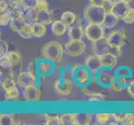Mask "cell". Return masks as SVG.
Wrapping results in <instances>:
<instances>
[{
    "instance_id": "1",
    "label": "cell",
    "mask_w": 134,
    "mask_h": 125,
    "mask_svg": "<svg viewBox=\"0 0 134 125\" xmlns=\"http://www.w3.org/2000/svg\"><path fill=\"white\" fill-rule=\"evenodd\" d=\"M63 46L57 41H51L46 44L41 50V54L43 58L48 59L53 63L61 61L63 55Z\"/></svg>"
},
{
    "instance_id": "2",
    "label": "cell",
    "mask_w": 134,
    "mask_h": 125,
    "mask_svg": "<svg viewBox=\"0 0 134 125\" xmlns=\"http://www.w3.org/2000/svg\"><path fill=\"white\" fill-rule=\"evenodd\" d=\"M83 14L86 21L88 24H102L103 22L106 13L103 7L89 4L84 8Z\"/></svg>"
},
{
    "instance_id": "3",
    "label": "cell",
    "mask_w": 134,
    "mask_h": 125,
    "mask_svg": "<svg viewBox=\"0 0 134 125\" xmlns=\"http://www.w3.org/2000/svg\"><path fill=\"white\" fill-rule=\"evenodd\" d=\"M92 73L88 68L82 65H75L74 82L81 88L87 87L92 81Z\"/></svg>"
},
{
    "instance_id": "4",
    "label": "cell",
    "mask_w": 134,
    "mask_h": 125,
    "mask_svg": "<svg viewBox=\"0 0 134 125\" xmlns=\"http://www.w3.org/2000/svg\"><path fill=\"white\" fill-rule=\"evenodd\" d=\"M95 76L97 83L107 89L116 82V74L114 69L103 68L97 74H95Z\"/></svg>"
},
{
    "instance_id": "5",
    "label": "cell",
    "mask_w": 134,
    "mask_h": 125,
    "mask_svg": "<svg viewBox=\"0 0 134 125\" xmlns=\"http://www.w3.org/2000/svg\"><path fill=\"white\" fill-rule=\"evenodd\" d=\"M84 34L90 42L94 43L97 40L105 37V28L103 24H88L85 28Z\"/></svg>"
},
{
    "instance_id": "6",
    "label": "cell",
    "mask_w": 134,
    "mask_h": 125,
    "mask_svg": "<svg viewBox=\"0 0 134 125\" xmlns=\"http://www.w3.org/2000/svg\"><path fill=\"white\" fill-rule=\"evenodd\" d=\"M0 64L3 69H10L13 66L19 65L22 63V54L18 50L8 51L3 58H0Z\"/></svg>"
},
{
    "instance_id": "7",
    "label": "cell",
    "mask_w": 134,
    "mask_h": 125,
    "mask_svg": "<svg viewBox=\"0 0 134 125\" xmlns=\"http://www.w3.org/2000/svg\"><path fill=\"white\" fill-rule=\"evenodd\" d=\"M86 44L81 40H69L64 45V51L70 57H77L84 53Z\"/></svg>"
},
{
    "instance_id": "8",
    "label": "cell",
    "mask_w": 134,
    "mask_h": 125,
    "mask_svg": "<svg viewBox=\"0 0 134 125\" xmlns=\"http://www.w3.org/2000/svg\"><path fill=\"white\" fill-rule=\"evenodd\" d=\"M110 46L118 48H122L127 44V34L126 32L122 29L113 31L107 37Z\"/></svg>"
},
{
    "instance_id": "9",
    "label": "cell",
    "mask_w": 134,
    "mask_h": 125,
    "mask_svg": "<svg viewBox=\"0 0 134 125\" xmlns=\"http://www.w3.org/2000/svg\"><path fill=\"white\" fill-rule=\"evenodd\" d=\"M37 66H38V75L40 77H48L52 75L56 69L55 63L46 58L37 59Z\"/></svg>"
},
{
    "instance_id": "10",
    "label": "cell",
    "mask_w": 134,
    "mask_h": 125,
    "mask_svg": "<svg viewBox=\"0 0 134 125\" xmlns=\"http://www.w3.org/2000/svg\"><path fill=\"white\" fill-rule=\"evenodd\" d=\"M53 90L54 92L61 96H68L72 93L73 89V82L64 81L61 78L55 79L53 83Z\"/></svg>"
},
{
    "instance_id": "11",
    "label": "cell",
    "mask_w": 134,
    "mask_h": 125,
    "mask_svg": "<svg viewBox=\"0 0 134 125\" xmlns=\"http://www.w3.org/2000/svg\"><path fill=\"white\" fill-rule=\"evenodd\" d=\"M38 76L34 75V73H30L29 71H26V72H21L17 77L16 80L18 85L19 87L26 88L31 85H38Z\"/></svg>"
},
{
    "instance_id": "12",
    "label": "cell",
    "mask_w": 134,
    "mask_h": 125,
    "mask_svg": "<svg viewBox=\"0 0 134 125\" xmlns=\"http://www.w3.org/2000/svg\"><path fill=\"white\" fill-rule=\"evenodd\" d=\"M41 89L38 85H31L24 88L23 96L27 102H37L41 99Z\"/></svg>"
},
{
    "instance_id": "13",
    "label": "cell",
    "mask_w": 134,
    "mask_h": 125,
    "mask_svg": "<svg viewBox=\"0 0 134 125\" xmlns=\"http://www.w3.org/2000/svg\"><path fill=\"white\" fill-rule=\"evenodd\" d=\"M84 64L87 68H89V70L92 73V74H97L103 68L100 57L94 53L92 55H90L85 59Z\"/></svg>"
},
{
    "instance_id": "14",
    "label": "cell",
    "mask_w": 134,
    "mask_h": 125,
    "mask_svg": "<svg viewBox=\"0 0 134 125\" xmlns=\"http://www.w3.org/2000/svg\"><path fill=\"white\" fill-rule=\"evenodd\" d=\"M84 34L83 28L80 19H77L75 24L68 27V36L69 40H81Z\"/></svg>"
},
{
    "instance_id": "15",
    "label": "cell",
    "mask_w": 134,
    "mask_h": 125,
    "mask_svg": "<svg viewBox=\"0 0 134 125\" xmlns=\"http://www.w3.org/2000/svg\"><path fill=\"white\" fill-rule=\"evenodd\" d=\"M92 52L94 54L101 56L107 53H109L110 44L108 41V39L104 37L103 39L97 40L94 43H92Z\"/></svg>"
},
{
    "instance_id": "16",
    "label": "cell",
    "mask_w": 134,
    "mask_h": 125,
    "mask_svg": "<svg viewBox=\"0 0 134 125\" xmlns=\"http://www.w3.org/2000/svg\"><path fill=\"white\" fill-rule=\"evenodd\" d=\"M82 92L88 99V101L92 103H103L105 101V95L103 93L91 91L87 87L82 88Z\"/></svg>"
},
{
    "instance_id": "17",
    "label": "cell",
    "mask_w": 134,
    "mask_h": 125,
    "mask_svg": "<svg viewBox=\"0 0 134 125\" xmlns=\"http://www.w3.org/2000/svg\"><path fill=\"white\" fill-rule=\"evenodd\" d=\"M53 13L50 9H43V10H38V16H37V22L41 24L48 25L53 22Z\"/></svg>"
},
{
    "instance_id": "18",
    "label": "cell",
    "mask_w": 134,
    "mask_h": 125,
    "mask_svg": "<svg viewBox=\"0 0 134 125\" xmlns=\"http://www.w3.org/2000/svg\"><path fill=\"white\" fill-rule=\"evenodd\" d=\"M101 58L102 63H103V68L115 69L118 63V57L111 53H107L103 55L99 56Z\"/></svg>"
},
{
    "instance_id": "19",
    "label": "cell",
    "mask_w": 134,
    "mask_h": 125,
    "mask_svg": "<svg viewBox=\"0 0 134 125\" xmlns=\"http://www.w3.org/2000/svg\"><path fill=\"white\" fill-rule=\"evenodd\" d=\"M130 8L131 7L129 6V3H127L125 2H122V1L118 0V1L115 2L114 7L112 10V13H113L120 20H122L123 16L125 15V13L127 12V10Z\"/></svg>"
},
{
    "instance_id": "20",
    "label": "cell",
    "mask_w": 134,
    "mask_h": 125,
    "mask_svg": "<svg viewBox=\"0 0 134 125\" xmlns=\"http://www.w3.org/2000/svg\"><path fill=\"white\" fill-rule=\"evenodd\" d=\"M68 27L64 23L60 20H55L51 24V30L55 36H62L66 33Z\"/></svg>"
},
{
    "instance_id": "21",
    "label": "cell",
    "mask_w": 134,
    "mask_h": 125,
    "mask_svg": "<svg viewBox=\"0 0 134 125\" xmlns=\"http://www.w3.org/2000/svg\"><path fill=\"white\" fill-rule=\"evenodd\" d=\"M92 121V114L87 113H74V123L73 125H88Z\"/></svg>"
},
{
    "instance_id": "22",
    "label": "cell",
    "mask_w": 134,
    "mask_h": 125,
    "mask_svg": "<svg viewBox=\"0 0 134 125\" xmlns=\"http://www.w3.org/2000/svg\"><path fill=\"white\" fill-rule=\"evenodd\" d=\"M120 21L119 18L114 14L113 13H107L105 14L104 19L103 22V26L105 29H113L118 24V23Z\"/></svg>"
},
{
    "instance_id": "23",
    "label": "cell",
    "mask_w": 134,
    "mask_h": 125,
    "mask_svg": "<svg viewBox=\"0 0 134 125\" xmlns=\"http://www.w3.org/2000/svg\"><path fill=\"white\" fill-rule=\"evenodd\" d=\"M74 72L75 66L63 68V69H61V72H60V78L64 81L74 82Z\"/></svg>"
},
{
    "instance_id": "24",
    "label": "cell",
    "mask_w": 134,
    "mask_h": 125,
    "mask_svg": "<svg viewBox=\"0 0 134 125\" xmlns=\"http://www.w3.org/2000/svg\"><path fill=\"white\" fill-rule=\"evenodd\" d=\"M26 24H27V22L24 19V18L22 17V18H15V19H11L9 26H10V29L13 31H14V32H16V33L19 34L20 32L23 30V29L25 27Z\"/></svg>"
},
{
    "instance_id": "25",
    "label": "cell",
    "mask_w": 134,
    "mask_h": 125,
    "mask_svg": "<svg viewBox=\"0 0 134 125\" xmlns=\"http://www.w3.org/2000/svg\"><path fill=\"white\" fill-rule=\"evenodd\" d=\"M19 97L20 93L17 86L4 90V99L7 101H16L19 99Z\"/></svg>"
},
{
    "instance_id": "26",
    "label": "cell",
    "mask_w": 134,
    "mask_h": 125,
    "mask_svg": "<svg viewBox=\"0 0 134 125\" xmlns=\"http://www.w3.org/2000/svg\"><path fill=\"white\" fill-rule=\"evenodd\" d=\"M0 124L1 125H14L17 124V120L14 113H3L0 114Z\"/></svg>"
},
{
    "instance_id": "27",
    "label": "cell",
    "mask_w": 134,
    "mask_h": 125,
    "mask_svg": "<svg viewBox=\"0 0 134 125\" xmlns=\"http://www.w3.org/2000/svg\"><path fill=\"white\" fill-rule=\"evenodd\" d=\"M61 20L68 27L72 25L77 22V15L71 11L64 12L61 16Z\"/></svg>"
},
{
    "instance_id": "28",
    "label": "cell",
    "mask_w": 134,
    "mask_h": 125,
    "mask_svg": "<svg viewBox=\"0 0 134 125\" xmlns=\"http://www.w3.org/2000/svg\"><path fill=\"white\" fill-rule=\"evenodd\" d=\"M34 26V37L35 38H42L46 33H47V29L46 25L41 24L39 22H35L33 24Z\"/></svg>"
},
{
    "instance_id": "29",
    "label": "cell",
    "mask_w": 134,
    "mask_h": 125,
    "mask_svg": "<svg viewBox=\"0 0 134 125\" xmlns=\"http://www.w3.org/2000/svg\"><path fill=\"white\" fill-rule=\"evenodd\" d=\"M18 83H17V80H15V78L10 74H8L1 81V87L3 90H5L7 89H10V88L13 87H16Z\"/></svg>"
},
{
    "instance_id": "30",
    "label": "cell",
    "mask_w": 134,
    "mask_h": 125,
    "mask_svg": "<svg viewBox=\"0 0 134 125\" xmlns=\"http://www.w3.org/2000/svg\"><path fill=\"white\" fill-rule=\"evenodd\" d=\"M96 121L98 124H109L113 121L112 113H98L96 114Z\"/></svg>"
},
{
    "instance_id": "31",
    "label": "cell",
    "mask_w": 134,
    "mask_h": 125,
    "mask_svg": "<svg viewBox=\"0 0 134 125\" xmlns=\"http://www.w3.org/2000/svg\"><path fill=\"white\" fill-rule=\"evenodd\" d=\"M19 36L23 39H29L34 37V26L33 24H30V23H27L25 27L23 29V30L20 32Z\"/></svg>"
},
{
    "instance_id": "32",
    "label": "cell",
    "mask_w": 134,
    "mask_h": 125,
    "mask_svg": "<svg viewBox=\"0 0 134 125\" xmlns=\"http://www.w3.org/2000/svg\"><path fill=\"white\" fill-rule=\"evenodd\" d=\"M59 119L61 125H73L74 123V113H65L59 114Z\"/></svg>"
},
{
    "instance_id": "33",
    "label": "cell",
    "mask_w": 134,
    "mask_h": 125,
    "mask_svg": "<svg viewBox=\"0 0 134 125\" xmlns=\"http://www.w3.org/2000/svg\"><path fill=\"white\" fill-rule=\"evenodd\" d=\"M37 16H38V9L34 8V9H30V10L25 11L24 18L27 23L34 24V23L37 22Z\"/></svg>"
},
{
    "instance_id": "34",
    "label": "cell",
    "mask_w": 134,
    "mask_h": 125,
    "mask_svg": "<svg viewBox=\"0 0 134 125\" xmlns=\"http://www.w3.org/2000/svg\"><path fill=\"white\" fill-rule=\"evenodd\" d=\"M115 74H116V76H120V77L132 78V72L131 70V68L127 66L118 67L115 70Z\"/></svg>"
},
{
    "instance_id": "35",
    "label": "cell",
    "mask_w": 134,
    "mask_h": 125,
    "mask_svg": "<svg viewBox=\"0 0 134 125\" xmlns=\"http://www.w3.org/2000/svg\"><path fill=\"white\" fill-rule=\"evenodd\" d=\"M44 123L47 125H61L59 115H49L44 114Z\"/></svg>"
},
{
    "instance_id": "36",
    "label": "cell",
    "mask_w": 134,
    "mask_h": 125,
    "mask_svg": "<svg viewBox=\"0 0 134 125\" xmlns=\"http://www.w3.org/2000/svg\"><path fill=\"white\" fill-rule=\"evenodd\" d=\"M122 21L125 23L126 24H134V8H130L127 12L123 16Z\"/></svg>"
},
{
    "instance_id": "37",
    "label": "cell",
    "mask_w": 134,
    "mask_h": 125,
    "mask_svg": "<svg viewBox=\"0 0 134 125\" xmlns=\"http://www.w3.org/2000/svg\"><path fill=\"white\" fill-rule=\"evenodd\" d=\"M37 0H22V7L25 11L36 8Z\"/></svg>"
},
{
    "instance_id": "38",
    "label": "cell",
    "mask_w": 134,
    "mask_h": 125,
    "mask_svg": "<svg viewBox=\"0 0 134 125\" xmlns=\"http://www.w3.org/2000/svg\"><path fill=\"white\" fill-rule=\"evenodd\" d=\"M127 113H112L113 120L115 122H117L118 124H123L125 121Z\"/></svg>"
},
{
    "instance_id": "39",
    "label": "cell",
    "mask_w": 134,
    "mask_h": 125,
    "mask_svg": "<svg viewBox=\"0 0 134 125\" xmlns=\"http://www.w3.org/2000/svg\"><path fill=\"white\" fill-rule=\"evenodd\" d=\"M132 78H127V77H120V76H116V81L118 84H120L121 86L126 88L128 86V84L130 83V82L132 81Z\"/></svg>"
},
{
    "instance_id": "40",
    "label": "cell",
    "mask_w": 134,
    "mask_h": 125,
    "mask_svg": "<svg viewBox=\"0 0 134 125\" xmlns=\"http://www.w3.org/2000/svg\"><path fill=\"white\" fill-rule=\"evenodd\" d=\"M12 2H13V0H10V1H8V0H1V3H0V12H1V13H6L9 10V8L12 6Z\"/></svg>"
},
{
    "instance_id": "41",
    "label": "cell",
    "mask_w": 134,
    "mask_h": 125,
    "mask_svg": "<svg viewBox=\"0 0 134 125\" xmlns=\"http://www.w3.org/2000/svg\"><path fill=\"white\" fill-rule=\"evenodd\" d=\"M8 53V44L5 40L0 41V58L4 57Z\"/></svg>"
},
{
    "instance_id": "42",
    "label": "cell",
    "mask_w": 134,
    "mask_h": 125,
    "mask_svg": "<svg viewBox=\"0 0 134 125\" xmlns=\"http://www.w3.org/2000/svg\"><path fill=\"white\" fill-rule=\"evenodd\" d=\"M115 1L114 0H105L103 4V8L104 9L105 13H111L113 10V8L114 7Z\"/></svg>"
},
{
    "instance_id": "43",
    "label": "cell",
    "mask_w": 134,
    "mask_h": 125,
    "mask_svg": "<svg viewBox=\"0 0 134 125\" xmlns=\"http://www.w3.org/2000/svg\"><path fill=\"white\" fill-rule=\"evenodd\" d=\"M10 22L11 18L7 12L1 13V16H0V24H1V26H7L10 24Z\"/></svg>"
},
{
    "instance_id": "44",
    "label": "cell",
    "mask_w": 134,
    "mask_h": 125,
    "mask_svg": "<svg viewBox=\"0 0 134 125\" xmlns=\"http://www.w3.org/2000/svg\"><path fill=\"white\" fill-rule=\"evenodd\" d=\"M27 71H29L30 73H34V75H38V66H37V60H33L30 63L27 65Z\"/></svg>"
},
{
    "instance_id": "45",
    "label": "cell",
    "mask_w": 134,
    "mask_h": 125,
    "mask_svg": "<svg viewBox=\"0 0 134 125\" xmlns=\"http://www.w3.org/2000/svg\"><path fill=\"white\" fill-rule=\"evenodd\" d=\"M36 8L38 10H43V9H48V3L47 0H37Z\"/></svg>"
},
{
    "instance_id": "46",
    "label": "cell",
    "mask_w": 134,
    "mask_h": 125,
    "mask_svg": "<svg viewBox=\"0 0 134 125\" xmlns=\"http://www.w3.org/2000/svg\"><path fill=\"white\" fill-rule=\"evenodd\" d=\"M123 124L125 125H134V113H127L125 121Z\"/></svg>"
},
{
    "instance_id": "47",
    "label": "cell",
    "mask_w": 134,
    "mask_h": 125,
    "mask_svg": "<svg viewBox=\"0 0 134 125\" xmlns=\"http://www.w3.org/2000/svg\"><path fill=\"white\" fill-rule=\"evenodd\" d=\"M124 89H126V88H124V87L121 86L120 84H118V83H117V81H116L112 86H110L108 89L110 90V91H114V92H121V91H123Z\"/></svg>"
},
{
    "instance_id": "48",
    "label": "cell",
    "mask_w": 134,
    "mask_h": 125,
    "mask_svg": "<svg viewBox=\"0 0 134 125\" xmlns=\"http://www.w3.org/2000/svg\"><path fill=\"white\" fill-rule=\"evenodd\" d=\"M109 53H113L118 58L122 55V48H118V47H113V46H110L109 48Z\"/></svg>"
},
{
    "instance_id": "49",
    "label": "cell",
    "mask_w": 134,
    "mask_h": 125,
    "mask_svg": "<svg viewBox=\"0 0 134 125\" xmlns=\"http://www.w3.org/2000/svg\"><path fill=\"white\" fill-rule=\"evenodd\" d=\"M127 91L134 99V79H132L130 83H129L128 86L127 87Z\"/></svg>"
},
{
    "instance_id": "50",
    "label": "cell",
    "mask_w": 134,
    "mask_h": 125,
    "mask_svg": "<svg viewBox=\"0 0 134 125\" xmlns=\"http://www.w3.org/2000/svg\"><path fill=\"white\" fill-rule=\"evenodd\" d=\"M105 0H89L90 4H92V5H96V6H100L102 7L103 4L104 3Z\"/></svg>"
},
{
    "instance_id": "51",
    "label": "cell",
    "mask_w": 134,
    "mask_h": 125,
    "mask_svg": "<svg viewBox=\"0 0 134 125\" xmlns=\"http://www.w3.org/2000/svg\"><path fill=\"white\" fill-rule=\"evenodd\" d=\"M120 1H122V2H125V3H132L133 0H120Z\"/></svg>"
}]
</instances>
